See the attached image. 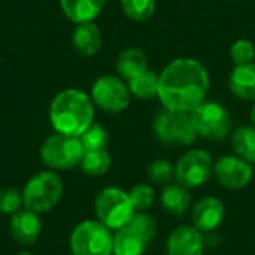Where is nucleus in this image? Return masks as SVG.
<instances>
[{
  "label": "nucleus",
  "instance_id": "1",
  "mask_svg": "<svg viewBox=\"0 0 255 255\" xmlns=\"http://www.w3.org/2000/svg\"><path fill=\"white\" fill-rule=\"evenodd\" d=\"M209 85V72L203 63L191 57H181L161 70L157 97L164 109L191 114L206 100Z\"/></svg>",
  "mask_w": 255,
  "mask_h": 255
},
{
  "label": "nucleus",
  "instance_id": "2",
  "mask_svg": "<svg viewBox=\"0 0 255 255\" xmlns=\"http://www.w3.org/2000/svg\"><path fill=\"white\" fill-rule=\"evenodd\" d=\"M49 121L57 133L79 137L94 123L91 96L78 88L60 91L51 102Z\"/></svg>",
  "mask_w": 255,
  "mask_h": 255
},
{
  "label": "nucleus",
  "instance_id": "3",
  "mask_svg": "<svg viewBox=\"0 0 255 255\" xmlns=\"http://www.w3.org/2000/svg\"><path fill=\"white\" fill-rule=\"evenodd\" d=\"M63 181L52 172L45 170L34 175L24 187L22 203L25 209L36 214H45L54 209L63 197Z\"/></svg>",
  "mask_w": 255,
  "mask_h": 255
},
{
  "label": "nucleus",
  "instance_id": "4",
  "mask_svg": "<svg viewBox=\"0 0 255 255\" xmlns=\"http://www.w3.org/2000/svg\"><path fill=\"white\" fill-rule=\"evenodd\" d=\"M94 211L97 220L111 230H120L126 227L136 212L128 193L118 187L102 190L96 197Z\"/></svg>",
  "mask_w": 255,
  "mask_h": 255
},
{
  "label": "nucleus",
  "instance_id": "5",
  "mask_svg": "<svg viewBox=\"0 0 255 255\" xmlns=\"http://www.w3.org/2000/svg\"><path fill=\"white\" fill-rule=\"evenodd\" d=\"M114 235L99 220L78 224L70 235L72 255H112Z\"/></svg>",
  "mask_w": 255,
  "mask_h": 255
},
{
  "label": "nucleus",
  "instance_id": "6",
  "mask_svg": "<svg viewBox=\"0 0 255 255\" xmlns=\"http://www.w3.org/2000/svg\"><path fill=\"white\" fill-rule=\"evenodd\" d=\"M152 130L160 142L176 146H190L199 136L190 114L169 109H163L155 115Z\"/></svg>",
  "mask_w": 255,
  "mask_h": 255
},
{
  "label": "nucleus",
  "instance_id": "7",
  "mask_svg": "<svg viewBox=\"0 0 255 255\" xmlns=\"http://www.w3.org/2000/svg\"><path fill=\"white\" fill-rule=\"evenodd\" d=\"M84 154L85 151L79 137L61 133L49 136L40 148L42 161L55 170H69L79 166Z\"/></svg>",
  "mask_w": 255,
  "mask_h": 255
},
{
  "label": "nucleus",
  "instance_id": "8",
  "mask_svg": "<svg viewBox=\"0 0 255 255\" xmlns=\"http://www.w3.org/2000/svg\"><path fill=\"white\" fill-rule=\"evenodd\" d=\"M190 115L197 134L208 140H221L232 131V117L221 103L205 100Z\"/></svg>",
  "mask_w": 255,
  "mask_h": 255
},
{
  "label": "nucleus",
  "instance_id": "9",
  "mask_svg": "<svg viewBox=\"0 0 255 255\" xmlns=\"http://www.w3.org/2000/svg\"><path fill=\"white\" fill-rule=\"evenodd\" d=\"M93 103L105 112L118 114L128 108L131 93L128 84L120 76L105 75L100 76L91 87Z\"/></svg>",
  "mask_w": 255,
  "mask_h": 255
},
{
  "label": "nucleus",
  "instance_id": "10",
  "mask_svg": "<svg viewBox=\"0 0 255 255\" xmlns=\"http://www.w3.org/2000/svg\"><path fill=\"white\" fill-rule=\"evenodd\" d=\"M212 175L214 160L205 149H191L185 152L175 164L176 182L188 190L205 185Z\"/></svg>",
  "mask_w": 255,
  "mask_h": 255
},
{
  "label": "nucleus",
  "instance_id": "11",
  "mask_svg": "<svg viewBox=\"0 0 255 255\" xmlns=\"http://www.w3.org/2000/svg\"><path fill=\"white\" fill-rule=\"evenodd\" d=\"M214 176L227 190H244L254 178V167L238 155H224L214 163Z\"/></svg>",
  "mask_w": 255,
  "mask_h": 255
},
{
  "label": "nucleus",
  "instance_id": "12",
  "mask_svg": "<svg viewBox=\"0 0 255 255\" xmlns=\"http://www.w3.org/2000/svg\"><path fill=\"white\" fill-rule=\"evenodd\" d=\"M203 233L194 226H179L166 241V255H203Z\"/></svg>",
  "mask_w": 255,
  "mask_h": 255
},
{
  "label": "nucleus",
  "instance_id": "13",
  "mask_svg": "<svg viewBox=\"0 0 255 255\" xmlns=\"http://www.w3.org/2000/svg\"><path fill=\"white\" fill-rule=\"evenodd\" d=\"M226 217L224 203L214 196H206L200 199L191 209V221L196 229L202 233H209L217 230Z\"/></svg>",
  "mask_w": 255,
  "mask_h": 255
},
{
  "label": "nucleus",
  "instance_id": "14",
  "mask_svg": "<svg viewBox=\"0 0 255 255\" xmlns=\"http://www.w3.org/2000/svg\"><path fill=\"white\" fill-rule=\"evenodd\" d=\"M9 232L15 242L24 247L34 245L42 233V223L39 214L30 209H19L12 215L9 223Z\"/></svg>",
  "mask_w": 255,
  "mask_h": 255
},
{
  "label": "nucleus",
  "instance_id": "15",
  "mask_svg": "<svg viewBox=\"0 0 255 255\" xmlns=\"http://www.w3.org/2000/svg\"><path fill=\"white\" fill-rule=\"evenodd\" d=\"M72 43L81 55L93 57L102 48V33L93 21L76 24L72 34Z\"/></svg>",
  "mask_w": 255,
  "mask_h": 255
},
{
  "label": "nucleus",
  "instance_id": "16",
  "mask_svg": "<svg viewBox=\"0 0 255 255\" xmlns=\"http://www.w3.org/2000/svg\"><path fill=\"white\" fill-rule=\"evenodd\" d=\"M229 87L238 99L255 102V63L236 66L229 76Z\"/></svg>",
  "mask_w": 255,
  "mask_h": 255
},
{
  "label": "nucleus",
  "instance_id": "17",
  "mask_svg": "<svg viewBox=\"0 0 255 255\" xmlns=\"http://www.w3.org/2000/svg\"><path fill=\"white\" fill-rule=\"evenodd\" d=\"M106 0H60L61 10L75 24L91 22L103 10Z\"/></svg>",
  "mask_w": 255,
  "mask_h": 255
},
{
  "label": "nucleus",
  "instance_id": "18",
  "mask_svg": "<svg viewBox=\"0 0 255 255\" xmlns=\"http://www.w3.org/2000/svg\"><path fill=\"white\" fill-rule=\"evenodd\" d=\"M160 202L163 209L173 215V217H182L188 212L190 205H191V194L188 188L182 187L181 184H167L161 190L160 194Z\"/></svg>",
  "mask_w": 255,
  "mask_h": 255
},
{
  "label": "nucleus",
  "instance_id": "19",
  "mask_svg": "<svg viewBox=\"0 0 255 255\" xmlns=\"http://www.w3.org/2000/svg\"><path fill=\"white\" fill-rule=\"evenodd\" d=\"M117 70L120 78L124 81H131L137 75L148 70V58L146 54L139 48H127L121 51L117 58Z\"/></svg>",
  "mask_w": 255,
  "mask_h": 255
},
{
  "label": "nucleus",
  "instance_id": "20",
  "mask_svg": "<svg viewBox=\"0 0 255 255\" xmlns=\"http://www.w3.org/2000/svg\"><path fill=\"white\" fill-rule=\"evenodd\" d=\"M148 244L134 235L127 227L117 230L114 235V255H143L146 251Z\"/></svg>",
  "mask_w": 255,
  "mask_h": 255
},
{
  "label": "nucleus",
  "instance_id": "21",
  "mask_svg": "<svg viewBox=\"0 0 255 255\" xmlns=\"http://www.w3.org/2000/svg\"><path fill=\"white\" fill-rule=\"evenodd\" d=\"M232 148L235 155L245 161L255 163V128L253 126H242L232 134Z\"/></svg>",
  "mask_w": 255,
  "mask_h": 255
},
{
  "label": "nucleus",
  "instance_id": "22",
  "mask_svg": "<svg viewBox=\"0 0 255 255\" xmlns=\"http://www.w3.org/2000/svg\"><path fill=\"white\" fill-rule=\"evenodd\" d=\"M158 79H160L158 73L152 70H145L143 73L137 75L127 84H128L131 96L142 99V100H149V99L157 97L158 94Z\"/></svg>",
  "mask_w": 255,
  "mask_h": 255
},
{
  "label": "nucleus",
  "instance_id": "23",
  "mask_svg": "<svg viewBox=\"0 0 255 255\" xmlns=\"http://www.w3.org/2000/svg\"><path fill=\"white\" fill-rule=\"evenodd\" d=\"M81 169L88 176H102L109 172L112 166V158L106 149L87 151L81 160Z\"/></svg>",
  "mask_w": 255,
  "mask_h": 255
},
{
  "label": "nucleus",
  "instance_id": "24",
  "mask_svg": "<svg viewBox=\"0 0 255 255\" xmlns=\"http://www.w3.org/2000/svg\"><path fill=\"white\" fill-rule=\"evenodd\" d=\"M146 244H149L157 235V221L148 212H134L128 224L126 226Z\"/></svg>",
  "mask_w": 255,
  "mask_h": 255
},
{
  "label": "nucleus",
  "instance_id": "25",
  "mask_svg": "<svg viewBox=\"0 0 255 255\" xmlns=\"http://www.w3.org/2000/svg\"><path fill=\"white\" fill-rule=\"evenodd\" d=\"M121 9L131 21L143 22L152 18L155 12V0H121Z\"/></svg>",
  "mask_w": 255,
  "mask_h": 255
},
{
  "label": "nucleus",
  "instance_id": "26",
  "mask_svg": "<svg viewBox=\"0 0 255 255\" xmlns=\"http://www.w3.org/2000/svg\"><path fill=\"white\" fill-rule=\"evenodd\" d=\"M79 140L84 146V151H99L106 149V145L109 142V133L108 130L97 123H93L81 136Z\"/></svg>",
  "mask_w": 255,
  "mask_h": 255
},
{
  "label": "nucleus",
  "instance_id": "27",
  "mask_svg": "<svg viewBox=\"0 0 255 255\" xmlns=\"http://www.w3.org/2000/svg\"><path fill=\"white\" fill-rule=\"evenodd\" d=\"M148 178L152 184L167 185L175 179V166L166 158L154 160L148 167Z\"/></svg>",
  "mask_w": 255,
  "mask_h": 255
},
{
  "label": "nucleus",
  "instance_id": "28",
  "mask_svg": "<svg viewBox=\"0 0 255 255\" xmlns=\"http://www.w3.org/2000/svg\"><path fill=\"white\" fill-rule=\"evenodd\" d=\"M128 196L136 212H146L154 205L155 190L148 184H137L130 190Z\"/></svg>",
  "mask_w": 255,
  "mask_h": 255
},
{
  "label": "nucleus",
  "instance_id": "29",
  "mask_svg": "<svg viewBox=\"0 0 255 255\" xmlns=\"http://www.w3.org/2000/svg\"><path fill=\"white\" fill-rule=\"evenodd\" d=\"M230 58L236 66L254 63L255 43L250 39H238L230 46Z\"/></svg>",
  "mask_w": 255,
  "mask_h": 255
},
{
  "label": "nucleus",
  "instance_id": "30",
  "mask_svg": "<svg viewBox=\"0 0 255 255\" xmlns=\"http://www.w3.org/2000/svg\"><path fill=\"white\" fill-rule=\"evenodd\" d=\"M22 194L13 188L0 190V214L13 215L22 206Z\"/></svg>",
  "mask_w": 255,
  "mask_h": 255
},
{
  "label": "nucleus",
  "instance_id": "31",
  "mask_svg": "<svg viewBox=\"0 0 255 255\" xmlns=\"http://www.w3.org/2000/svg\"><path fill=\"white\" fill-rule=\"evenodd\" d=\"M250 120H251V126L255 128V102L253 108H251V111H250Z\"/></svg>",
  "mask_w": 255,
  "mask_h": 255
},
{
  "label": "nucleus",
  "instance_id": "32",
  "mask_svg": "<svg viewBox=\"0 0 255 255\" xmlns=\"http://www.w3.org/2000/svg\"><path fill=\"white\" fill-rule=\"evenodd\" d=\"M18 255H31V254H30L28 251H22V253H19V254H18Z\"/></svg>",
  "mask_w": 255,
  "mask_h": 255
}]
</instances>
